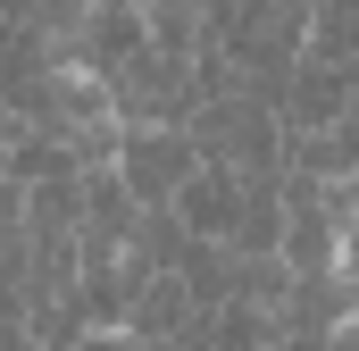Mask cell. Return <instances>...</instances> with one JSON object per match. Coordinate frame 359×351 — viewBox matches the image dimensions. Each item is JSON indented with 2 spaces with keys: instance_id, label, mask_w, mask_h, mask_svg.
<instances>
[{
  "instance_id": "obj_8",
  "label": "cell",
  "mask_w": 359,
  "mask_h": 351,
  "mask_svg": "<svg viewBox=\"0 0 359 351\" xmlns=\"http://www.w3.org/2000/svg\"><path fill=\"white\" fill-rule=\"evenodd\" d=\"M201 318V301H192V284H184L176 267H159V276H142L134 284V301H126V335H142V343H168Z\"/></svg>"
},
{
  "instance_id": "obj_10",
  "label": "cell",
  "mask_w": 359,
  "mask_h": 351,
  "mask_svg": "<svg viewBox=\"0 0 359 351\" xmlns=\"http://www.w3.org/2000/svg\"><path fill=\"white\" fill-rule=\"evenodd\" d=\"M201 17H209V0H142V25H151V42L159 51H201Z\"/></svg>"
},
{
  "instance_id": "obj_14",
  "label": "cell",
  "mask_w": 359,
  "mask_h": 351,
  "mask_svg": "<svg viewBox=\"0 0 359 351\" xmlns=\"http://www.w3.org/2000/svg\"><path fill=\"white\" fill-rule=\"evenodd\" d=\"M343 335H351V343H359V310H351V318H343Z\"/></svg>"
},
{
  "instance_id": "obj_3",
  "label": "cell",
  "mask_w": 359,
  "mask_h": 351,
  "mask_svg": "<svg viewBox=\"0 0 359 351\" xmlns=\"http://www.w3.org/2000/svg\"><path fill=\"white\" fill-rule=\"evenodd\" d=\"M109 168L126 176V184H134V201L151 209V201H176V184L201 168V143H192L184 126H126Z\"/></svg>"
},
{
  "instance_id": "obj_1",
  "label": "cell",
  "mask_w": 359,
  "mask_h": 351,
  "mask_svg": "<svg viewBox=\"0 0 359 351\" xmlns=\"http://www.w3.org/2000/svg\"><path fill=\"white\" fill-rule=\"evenodd\" d=\"M184 134L201 143V159H226V168H284V117H276L268 100H251V92L201 100Z\"/></svg>"
},
{
  "instance_id": "obj_5",
  "label": "cell",
  "mask_w": 359,
  "mask_h": 351,
  "mask_svg": "<svg viewBox=\"0 0 359 351\" xmlns=\"http://www.w3.org/2000/svg\"><path fill=\"white\" fill-rule=\"evenodd\" d=\"M334 117H359V59L301 51L292 92H284V126H334Z\"/></svg>"
},
{
  "instance_id": "obj_7",
  "label": "cell",
  "mask_w": 359,
  "mask_h": 351,
  "mask_svg": "<svg viewBox=\"0 0 359 351\" xmlns=\"http://www.w3.org/2000/svg\"><path fill=\"white\" fill-rule=\"evenodd\" d=\"M284 168L292 176H359V117H334V126H284Z\"/></svg>"
},
{
  "instance_id": "obj_6",
  "label": "cell",
  "mask_w": 359,
  "mask_h": 351,
  "mask_svg": "<svg viewBox=\"0 0 359 351\" xmlns=\"http://www.w3.org/2000/svg\"><path fill=\"white\" fill-rule=\"evenodd\" d=\"M176 218L192 226V234L226 243V234H234V218H243V168H226V159H201V168L176 184Z\"/></svg>"
},
{
  "instance_id": "obj_2",
  "label": "cell",
  "mask_w": 359,
  "mask_h": 351,
  "mask_svg": "<svg viewBox=\"0 0 359 351\" xmlns=\"http://www.w3.org/2000/svg\"><path fill=\"white\" fill-rule=\"evenodd\" d=\"M109 109H117V126H192V109H201L192 59L151 42L126 76H109Z\"/></svg>"
},
{
  "instance_id": "obj_9",
  "label": "cell",
  "mask_w": 359,
  "mask_h": 351,
  "mask_svg": "<svg viewBox=\"0 0 359 351\" xmlns=\"http://www.w3.org/2000/svg\"><path fill=\"white\" fill-rule=\"evenodd\" d=\"M84 168L59 134H42V126H8V184H42V176H67Z\"/></svg>"
},
{
  "instance_id": "obj_15",
  "label": "cell",
  "mask_w": 359,
  "mask_h": 351,
  "mask_svg": "<svg viewBox=\"0 0 359 351\" xmlns=\"http://www.w3.org/2000/svg\"><path fill=\"white\" fill-rule=\"evenodd\" d=\"M326 351H359V343H351V335H334V343H326Z\"/></svg>"
},
{
  "instance_id": "obj_11",
  "label": "cell",
  "mask_w": 359,
  "mask_h": 351,
  "mask_svg": "<svg viewBox=\"0 0 359 351\" xmlns=\"http://www.w3.org/2000/svg\"><path fill=\"white\" fill-rule=\"evenodd\" d=\"M59 351H159V343H142L126 326H92V335H76V343H59Z\"/></svg>"
},
{
  "instance_id": "obj_13",
  "label": "cell",
  "mask_w": 359,
  "mask_h": 351,
  "mask_svg": "<svg viewBox=\"0 0 359 351\" xmlns=\"http://www.w3.org/2000/svg\"><path fill=\"white\" fill-rule=\"evenodd\" d=\"M0 176H8V117H0Z\"/></svg>"
},
{
  "instance_id": "obj_4",
  "label": "cell",
  "mask_w": 359,
  "mask_h": 351,
  "mask_svg": "<svg viewBox=\"0 0 359 351\" xmlns=\"http://www.w3.org/2000/svg\"><path fill=\"white\" fill-rule=\"evenodd\" d=\"M351 318V284L343 267H318V276H292V293L276 301V343L284 351H326Z\"/></svg>"
},
{
  "instance_id": "obj_12",
  "label": "cell",
  "mask_w": 359,
  "mask_h": 351,
  "mask_svg": "<svg viewBox=\"0 0 359 351\" xmlns=\"http://www.w3.org/2000/svg\"><path fill=\"white\" fill-rule=\"evenodd\" d=\"M343 284H351V310H359V218L343 226Z\"/></svg>"
}]
</instances>
